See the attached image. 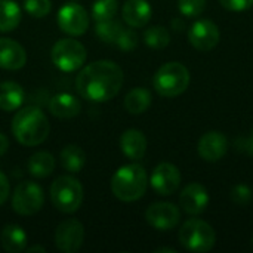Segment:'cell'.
I'll return each instance as SVG.
<instances>
[{
  "label": "cell",
  "instance_id": "obj_1",
  "mask_svg": "<svg viewBox=\"0 0 253 253\" xmlns=\"http://www.w3.org/2000/svg\"><path fill=\"white\" fill-rule=\"evenodd\" d=\"M123 70L108 59L86 65L76 79L79 95L90 102H107L113 99L123 86Z\"/></svg>",
  "mask_w": 253,
  "mask_h": 253
},
{
  "label": "cell",
  "instance_id": "obj_2",
  "mask_svg": "<svg viewBox=\"0 0 253 253\" xmlns=\"http://www.w3.org/2000/svg\"><path fill=\"white\" fill-rule=\"evenodd\" d=\"M10 129L19 144L34 147L46 141L50 126L47 117L40 108L24 107L13 116Z\"/></svg>",
  "mask_w": 253,
  "mask_h": 253
},
{
  "label": "cell",
  "instance_id": "obj_3",
  "mask_svg": "<svg viewBox=\"0 0 253 253\" xmlns=\"http://www.w3.org/2000/svg\"><path fill=\"white\" fill-rule=\"evenodd\" d=\"M147 185V172L138 163L122 166L111 178V191L122 202L139 200L145 194Z\"/></svg>",
  "mask_w": 253,
  "mask_h": 253
},
{
  "label": "cell",
  "instance_id": "obj_4",
  "mask_svg": "<svg viewBox=\"0 0 253 253\" xmlns=\"http://www.w3.org/2000/svg\"><path fill=\"white\" fill-rule=\"evenodd\" d=\"M153 84L156 92L165 98L179 96L190 84V71L181 62H166L157 70Z\"/></svg>",
  "mask_w": 253,
  "mask_h": 253
},
{
  "label": "cell",
  "instance_id": "obj_5",
  "mask_svg": "<svg viewBox=\"0 0 253 253\" xmlns=\"http://www.w3.org/2000/svg\"><path fill=\"white\" fill-rule=\"evenodd\" d=\"M50 200L62 213H74L83 202V187L73 176H59L50 187Z\"/></svg>",
  "mask_w": 253,
  "mask_h": 253
},
{
  "label": "cell",
  "instance_id": "obj_6",
  "mask_svg": "<svg viewBox=\"0 0 253 253\" xmlns=\"http://www.w3.org/2000/svg\"><path fill=\"white\" fill-rule=\"evenodd\" d=\"M181 245L191 252H209L216 242V234L212 225L202 219H188L179 230Z\"/></svg>",
  "mask_w": 253,
  "mask_h": 253
},
{
  "label": "cell",
  "instance_id": "obj_7",
  "mask_svg": "<svg viewBox=\"0 0 253 253\" xmlns=\"http://www.w3.org/2000/svg\"><path fill=\"white\" fill-rule=\"evenodd\" d=\"M50 58L56 68L65 73H71L83 67L86 61V47L79 40L61 39L53 44Z\"/></svg>",
  "mask_w": 253,
  "mask_h": 253
},
{
  "label": "cell",
  "instance_id": "obj_8",
  "mask_svg": "<svg viewBox=\"0 0 253 253\" xmlns=\"http://www.w3.org/2000/svg\"><path fill=\"white\" fill-rule=\"evenodd\" d=\"M44 203V193L39 184L33 181L21 182L12 196V208L16 213L22 216L36 215Z\"/></svg>",
  "mask_w": 253,
  "mask_h": 253
},
{
  "label": "cell",
  "instance_id": "obj_9",
  "mask_svg": "<svg viewBox=\"0 0 253 253\" xmlns=\"http://www.w3.org/2000/svg\"><path fill=\"white\" fill-rule=\"evenodd\" d=\"M56 21L59 28L70 36H82L89 28V15L77 3H65L58 10Z\"/></svg>",
  "mask_w": 253,
  "mask_h": 253
},
{
  "label": "cell",
  "instance_id": "obj_10",
  "mask_svg": "<svg viewBox=\"0 0 253 253\" xmlns=\"http://www.w3.org/2000/svg\"><path fill=\"white\" fill-rule=\"evenodd\" d=\"M84 227L77 219L62 221L55 231V245L64 253H76L83 245Z\"/></svg>",
  "mask_w": 253,
  "mask_h": 253
},
{
  "label": "cell",
  "instance_id": "obj_11",
  "mask_svg": "<svg viewBox=\"0 0 253 253\" xmlns=\"http://www.w3.org/2000/svg\"><path fill=\"white\" fill-rule=\"evenodd\" d=\"M219 37H221L219 28L211 19L196 21L188 31V40L191 46L202 52L212 50L219 43Z\"/></svg>",
  "mask_w": 253,
  "mask_h": 253
},
{
  "label": "cell",
  "instance_id": "obj_12",
  "mask_svg": "<svg viewBox=\"0 0 253 253\" xmlns=\"http://www.w3.org/2000/svg\"><path fill=\"white\" fill-rule=\"evenodd\" d=\"M145 219L153 228L159 231H169L178 225L181 219V212L172 203H153L145 212Z\"/></svg>",
  "mask_w": 253,
  "mask_h": 253
},
{
  "label": "cell",
  "instance_id": "obj_13",
  "mask_svg": "<svg viewBox=\"0 0 253 253\" xmlns=\"http://www.w3.org/2000/svg\"><path fill=\"white\" fill-rule=\"evenodd\" d=\"M150 184L153 190L160 196L173 194L181 184V172L172 163H160L151 173Z\"/></svg>",
  "mask_w": 253,
  "mask_h": 253
},
{
  "label": "cell",
  "instance_id": "obj_14",
  "mask_svg": "<svg viewBox=\"0 0 253 253\" xmlns=\"http://www.w3.org/2000/svg\"><path fill=\"white\" fill-rule=\"evenodd\" d=\"M228 151V139L222 132H208L199 141V154L203 160L215 163Z\"/></svg>",
  "mask_w": 253,
  "mask_h": 253
},
{
  "label": "cell",
  "instance_id": "obj_15",
  "mask_svg": "<svg viewBox=\"0 0 253 253\" xmlns=\"http://www.w3.org/2000/svg\"><path fill=\"white\" fill-rule=\"evenodd\" d=\"M179 205L185 213L200 215L209 205V193L202 184L193 182L182 190L179 196Z\"/></svg>",
  "mask_w": 253,
  "mask_h": 253
},
{
  "label": "cell",
  "instance_id": "obj_16",
  "mask_svg": "<svg viewBox=\"0 0 253 253\" xmlns=\"http://www.w3.org/2000/svg\"><path fill=\"white\" fill-rule=\"evenodd\" d=\"M27 62L25 49L15 40L1 37L0 39V68L3 70H19Z\"/></svg>",
  "mask_w": 253,
  "mask_h": 253
},
{
  "label": "cell",
  "instance_id": "obj_17",
  "mask_svg": "<svg viewBox=\"0 0 253 253\" xmlns=\"http://www.w3.org/2000/svg\"><path fill=\"white\" fill-rule=\"evenodd\" d=\"M151 6L147 0H126L123 4V19L132 28H141L151 19Z\"/></svg>",
  "mask_w": 253,
  "mask_h": 253
},
{
  "label": "cell",
  "instance_id": "obj_18",
  "mask_svg": "<svg viewBox=\"0 0 253 253\" xmlns=\"http://www.w3.org/2000/svg\"><path fill=\"white\" fill-rule=\"evenodd\" d=\"M120 148L127 159L138 162L145 156L147 138L141 130L127 129L120 136Z\"/></svg>",
  "mask_w": 253,
  "mask_h": 253
},
{
  "label": "cell",
  "instance_id": "obj_19",
  "mask_svg": "<svg viewBox=\"0 0 253 253\" xmlns=\"http://www.w3.org/2000/svg\"><path fill=\"white\" fill-rule=\"evenodd\" d=\"M49 110L58 119H71V117H76L80 113L82 104L76 96L62 92V93L55 95L50 99Z\"/></svg>",
  "mask_w": 253,
  "mask_h": 253
},
{
  "label": "cell",
  "instance_id": "obj_20",
  "mask_svg": "<svg viewBox=\"0 0 253 253\" xmlns=\"http://www.w3.org/2000/svg\"><path fill=\"white\" fill-rule=\"evenodd\" d=\"M0 243L6 252H24L27 249V234L19 225L9 224L0 233Z\"/></svg>",
  "mask_w": 253,
  "mask_h": 253
},
{
  "label": "cell",
  "instance_id": "obj_21",
  "mask_svg": "<svg viewBox=\"0 0 253 253\" xmlns=\"http://www.w3.org/2000/svg\"><path fill=\"white\" fill-rule=\"evenodd\" d=\"M24 102V90L15 82L0 83V110L15 111Z\"/></svg>",
  "mask_w": 253,
  "mask_h": 253
},
{
  "label": "cell",
  "instance_id": "obj_22",
  "mask_svg": "<svg viewBox=\"0 0 253 253\" xmlns=\"http://www.w3.org/2000/svg\"><path fill=\"white\" fill-rule=\"evenodd\" d=\"M22 18V10L12 0H0V33L15 30Z\"/></svg>",
  "mask_w": 253,
  "mask_h": 253
},
{
  "label": "cell",
  "instance_id": "obj_23",
  "mask_svg": "<svg viewBox=\"0 0 253 253\" xmlns=\"http://www.w3.org/2000/svg\"><path fill=\"white\" fill-rule=\"evenodd\" d=\"M55 169V159L47 151H39L28 160V172L36 178H46Z\"/></svg>",
  "mask_w": 253,
  "mask_h": 253
},
{
  "label": "cell",
  "instance_id": "obj_24",
  "mask_svg": "<svg viewBox=\"0 0 253 253\" xmlns=\"http://www.w3.org/2000/svg\"><path fill=\"white\" fill-rule=\"evenodd\" d=\"M61 165L67 172L71 173H77L83 169L84 163H86V156L84 151L79 147V145H67L62 148L61 151Z\"/></svg>",
  "mask_w": 253,
  "mask_h": 253
},
{
  "label": "cell",
  "instance_id": "obj_25",
  "mask_svg": "<svg viewBox=\"0 0 253 253\" xmlns=\"http://www.w3.org/2000/svg\"><path fill=\"white\" fill-rule=\"evenodd\" d=\"M151 105V93L144 87L132 89L125 98V108L130 114H142Z\"/></svg>",
  "mask_w": 253,
  "mask_h": 253
},
{
  "label": "cell",
  "instance_id": "obj_26",
  "mask_svg": "<svg viewBox=\"0 0 253 253\" xmlns=\"http://www.w3.org/2000/svg\"><path fill=\"white\" fill-rule=\"evenodd\" d=\"M123 30H125V27L119 21H114V19H107V21L96 22V27H95V31H96L98 37L102 42L114 43V44H116V42L120 37Z\"/></svg>",
  "mask_w": 253,
  "mask_h": 253
},
{
  "label": "cell",
  "instance_id": "obj_27",
  "mask_svg": "<svg viewBox=\"0 0 253 253\" xmlns=\"http://www.w3.org/2000/svg\"><path fill=\"white\" fill-rule=\"evenodd\" d=\"M144 42L147 46L153 49H163L170 42V34L163 25H154L145 30L144 33Z\"/></svg>",
  "mask_w": 253,
  "mask_h": 253
},
{
  "label": "cell",
  "instance_id": "obj_28",
  "mask_svg": "<svg viewBox=\"0 0 253 253\" xmlns=\"http://www.w3.org/2000/svg\"><path fill=\"white\" fill-rule=\"evenodd\" d=\"M119 1L117 0H95L92 6V16L96 22L113 19L117 13Z\"/></svg>",
  "mask_w": 253,
  "mask_h": 253
},
{
  "label": "cell",
  "instance_id": "obj_29",
  "mask_svg": "<svg viewBox=\"0 0 253 253\" xmlns=\"http://www.w3.org/2000/svg\"><path fill=\"white\" fill-rule=\"evenodd\" d=\"M50 0H24V9L33 18H43L50 12Z\"/></svg>",
  "mask_w": 253,
  "mask_h": 253
},
{
  "label": "cell",
  "instance_id": "obj_30",
  "mask_svg": "<svg viewBox=\"0 0 253 253\" xmlns=\"http://www.w3.org/2000/svg\"><path fill=\"white\" fill-rule=\"evenodd\" d=\"M178 7L184 16H199L206 7V0H178Z\"/></svg>",
  "mask_w": 253,
  "mask_h": 253
},
{
  "label": "cell",
  "instance_id": "obj_31",
  "mask_svg": "<svg viewBox=\"0 0 253 253\" xmlns=\"http://www.w3.org/2000/svg\"><path fill=\"white\" fill-rule=\"evenodd\" d=\"M230 197H231V200L236 205L246 206L252 200V190L248 185H245V184H237V185L233 187V190L230 193Z\"/></svg>",
  "mask_w": 253,
  "mask_h": 253
},
{
  "label": "cell",
  "instance_id": "obj_32",
  "mask_svg": "<svg viewBox=\"0 0 253 253\" xmlns=\"http://www.w3.org/2000/svg\"><path fill=\"white\" fill-rule=\"evenodd\" d=\"M116 44L122 49V50H133L138 46V34L130 30V28H125L120 34V37L117 39Z\"/></svg>",
  "mask_w": 253,
  "mask_h": 253
},
{
  "label": "cell",
  "instance_id": "obj_33",
  "mask_svg": "<svg viewBox=\"0 0 253 253\" xmlns=\"http://www.w3.org/2000/svg\"><path fill=\"white\" fill-rule=\"evenodd\" d=\"M219 3L228 10L242 12V10H248L252 7L253 0H219Z\"/></svg>",
  "mask_w": 253,
  "mask_h": 253
},
{
  "label": "cell",
  "instance_id": "obj_34",
  "mask_svg": "<svg viewBox=\"0 0 253 253\" xmlns=\"http://www.w3.org/2000/svg\"><path fill=\"white\" fill-rule=\"evenodd\" d=\"M9 191H10L9 181H7V178H6V175H4L3 172H0V206L7 200Z\"/></svg>",
  "mask_w": 253,
  "mask_h": 253
},
{
  "label": "cell",
  "instance_id": "obj_35",
  "mask_svg": "<svg viewBox=\"0 0 253 253\" xmlns=\"http://www.w3.org/2000/svg\"><path fill=\"white\" fill-rule=\"evenodd\" d=\"M236 147L248 154L253 156V133L249 138H239L236 142Z\"/></svg>",
  "mask_w": 253,
  "mask_h": 253
},
{
  "label": "cell",
  "instance_id": "obj_36",
  "mask_svg": "<svg viewBox=\"0 0 253 253\" xmlns=\"http://www.w3.org/2000/svg\"><path fill=\"white\" fill-rule=\"evenodd\" d=\"M7 147H9V139L6 138V135L0 132V156H3L7 151Z\"/></svg>",
  "mask_w": 253,
  "mask_h": 253
},
{
  "label": "cell",
  "instance_id": "obj_37",
  "mask_svg": "<svg viewBox=\"0 0 253 253\" xmlns=\"http://www.w3.org/2000/svg\"><path fill=\"white\" fill-rule=\"evenodd\" d=\"M172 27H173L175 30H178V31H179V30H182V28L185 27V24H184V22H181V19H173V21H172Z\"/></svg>",
  "mask_w": 253,
  "mask_h": 253
},
{
  "label": "cell",
  "instance_id": "obj_38",
  "mask_svg": "<svg viewBox=\"0 0 253 253\" xmlns=\"http://www.w3.org/2000/svg\"><path fill=\"white\" fill-rule=\"evenodd\" d=\"M25 251L30 253H33V252L44 253L46 252V249H44V248H42V246H31V248H28V249H25Z\"/></svg>",
  "mask_w": 253,
  "mask_h": 253
},
{
  "label": "cell",
  "instance_id": "obj_39",
  "mask_svg": "<svg viewBox=\"0 0 253 253\" xmlns=\"http://www.w3.org/2000/svg\"><path fill=\"white\" fill-rule=\"evenodd\" d=\"M163 252H169V253H176L175 249H170V248H162V249H157L156 253H163Z\"/></svg>",
  "mask_w": 253,
  "mask_h": 253
},
{
  "label": "cell",
  "instance_id": "obj_40",
  "mask_svg": "<svg viewBox=\"0 0 253 253\" xmlns=\"http://www.w3.org/2000/svg\"><path fill=\"white\" fill-rule=\"evenodd\" d=\"M252 248H253V237H252Z\"/></svg>",
  "mask_w": 253,
  "mask_h": 253
}]
</instances>
